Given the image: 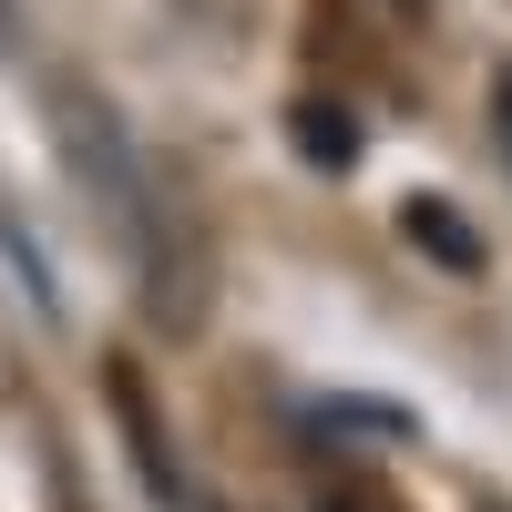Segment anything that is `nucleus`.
<instances>
[{"instance_id": "f257e3e1", "label": "nucleus", "mask_w": 512, "mask_h": 512, "mask_svg": "<svg viewBox=\"0 0 512 512\" xmlns=\"http://www.w3.org/2000/svg\"><path fill=\"white\" fill-rule=\"evenodd\" d=\"M62 144H72V164H82V185H93V205L123 226V246H134V267H144V287L164 297V267H175V236H164V205H154V175H144V154H134V134L93 103V93H62Z\"/></svg>"}, {"instance_id": "f03ea898", "label": "nucleus", "mask_w": 512, "mask_h": 512, "mask_svg": "<svg viewBox=\"0 0 512 512\" xmlns=\"http://www.w3.org/2000/svg\"><path fill=\"white\" fill-rule=\"evenodd\" d=\"M400 236H420V246H431V267H451V277H482V236L461 226L441 195H410V205H400Z\"/></svg>"}, {"instance_id": "7ed1b4c3", "label": "nucleus", "mask_w": 512, "mask_h": 512, "mask_svg": "<svg viewBox=\"0 0 512 512\" xmlns=\"http://www.w3.org/2000/svg\"><path fill=\"white\" fill-rule=\"evenodd\" d=\"M297 144H308L318 164H349V154H359V123L328 113V103H297Z\"/></svg>"}, {"instance_id": "20e7f679", "label": "nucleus", "mask_w": 512, "mask_h": 512, "mask_svg": "<svg viewBox=\"0 0 512 512\" xmlns=\"http://www.w3.org/2000/svg\"><path fill=\"white\" fill-rule=\"evenodd\" d=\"M492 134H502V154H512V72L492 82Z\"/></svg>"}, {"instance_id": "39448f33", "label": "nucleus", "mask_w": 512, "mask_h": 512, "mask_svg": "<svg viewBox=\"0 0 512 512\" xmlns=\"http://www.w3.org/2000/svg\"><path fill=\"white\" fill-rule=\"evenodd\" d=\"M390 11H400V21H420V0H390Z\"/></svg>"}]
</instances>
